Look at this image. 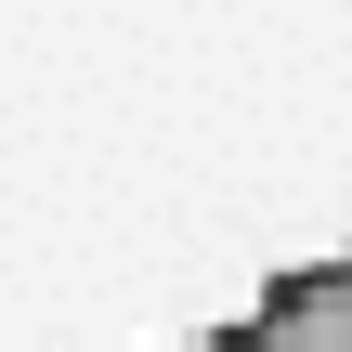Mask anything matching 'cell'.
Returning a JSON list of instances; mask_svg holds the SVG:
<instances>
[{
    "label": "cell",
    "instance_id": "obj_1",
    "mask_svg": "<svg viewBox=\"0 0 352 352\" xmlns=\"http://www.w3.org/2000/svg\"><path fill=\"white\" fill-rule=\"evenodd\" d=\"M196 352H352V235L327 261H287L248 314H222Z\"/></svg>",
    "mask_w": 352,
    "mask_h": 352
}]
</instances>
